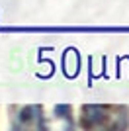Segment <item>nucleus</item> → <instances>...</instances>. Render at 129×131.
Wrapping results in <instances>:
<instances>
[]
</instances>
